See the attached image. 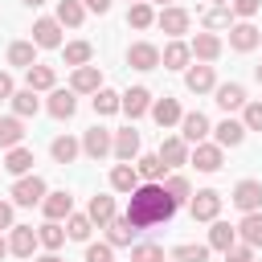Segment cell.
I'll return each mask as SVG.
<instances>
[{
    "instance_id": "obj_7",
    "label": "cell",
    "mask_w": 262,
    "mask_h": 262,
    "mask_svg": "<svg viewBox=\"0 0 262 262\" xmlns=\"http://www.w3.org/2000/svg\"><path fill=\"white\" fill-rule=\"evenodd\" d=\"M258 45H262V29H254L250 20H233V25H229V49L250 53V49H258Z\"/></svg>"
},
{
    "instance_id": "obj_9",
    "label": "cell",
    "mask_w": 262,
    "mask_h": 262,
    "mask_svg": "<svg viewBox=\"0 0 262 262\" xmlns=\"http://www.w3.org/2000/svg\"><path fill=\"white\" fill-rule=\"evenodd\" d=\"M213 102L229 115V111H242L250 98H246V86L242 82H221V86H213Z\"/></svg>"
},
{
    "instance_id": "obj_25",
    "label": "cell",
    "mask_w": 262,
    "mask_h": 262,
    "mask_svg": "<svg viewBox=\"0 0 262 262\" xmlns=\"http://www.w3.org/2000/svg\"><path fill=\"white\" fill-rule=\"evenodd\" d=\"M25 86H29V90H37V94H41V90H53V86H57V70H53V66L33 61V66L25 70Z\"/></svg>"
},
{
    "instance_id": "obj_24",
    "label": "cell",
    "mask_w": 262,
    "mask_h": 262,
    "mask_svg": "<svg viewBox=\"0 0 262 262\" xmlns=\"http://www.w3.org/2000/svg\"><path fill=\"white\" fill-rule=\"evenodd\" d=\"M188 61H192V49H188L184 41H168V45L160 49V66H164V70H188Z\"/></svg>"
},
{
    "instance_id": "obj_45",
    "label": "cell",
    "mask_w": 262,
    "mask_h": 262,
    "mask_svg": "<svg viewBox=\"0 0 262 262\" xmlns=\"http://www.w3.org/2000/svg\"><path fill=\"white\" fill-rule=\"evenodd\" d=\"M172 258H176V262H205V258H209V246L184 242V246H176V250H172Z\"/></svg>"
},
{
    "instance_id": "obj_39",
    "label": "cell",
    "mask_w": 262,
    "mask_h": 262,
    "mask_svg": "<svg viewBox=\"0 0 262 262\" xmlns=\"http://www.w3.org/2000/svg\"><path fill=\"white\" fill-rule=\"evenodd\" d=\"M127 25H131V29H151V25H156V8H151L147 0H135V4L127 8Z\"/></svg>"
},
{
    "instance_id": "obj_30",
    "label": "cell",
    "mask_w": 262,
    "mask_h": 262,
    "mask_svg": "<svg viewBox=\"0 0 262 262\" xmlns=\"http://www.w3.org/2000/svg\"><path fill=\"white\" fill-rule=\"evenodd\" d=\"M49 156H53L57 164H74V160L82 156V143H78L74 135H57V139L49 143Z\"/></svg>"
},
{
    "instance_id": "obj_14",
    "label": "cell",
    "mask_w": 262,
    "mask_h": 262,
    "mask_svg": "<svg viewBox=\"0 0 262 262\" xmlns=\"http://www.w3.org/2000/svg\"><path fill=\"white\" fill-rule=\"evenodd\" d=\"M111 139H115V131H106V127H90V131L82 135V156H90V160L111 156Z\"/></svg>"
},
{
    "instance_id": "obj_19",
    "label": "cell",
    "mask_w": 262,
    "mask_h": 262,
    "mask_svg": "<svg viewBox=\"0 0 262 262\" xmlns=\"http://www.w3.org/2000/svg\"><path fill=\"white\" fill-rule=\"evenodd\" d=\"M242 139H246V127H242V119H221L217 127H213V143L217 147H242Z\"/></svg>"
},
{
    "instance_id": "obj_3",
    "label": "cell",
    "mask_w": 262,
    "mask_h": 262,
    "mask_svg": "<svg viewBox=\"0 0 262 262\" xmlns=\"http://www.w3.org/2000/svg\"><path fill=\"white\" fill-rule=\"evenodd\" d=\"M221 160H225V147H217V143H192L188 147V164L196 172H205V176L221 172Z\"/></svg>"
},
{
    "instance_id": "obj_53",
    "label": "cell",
    "mask_w": 262,
    "mask_h": 262,
    "mask_svg": "<svg viewBox=\"0 0 262 262\" xmlns=\"http://www.w3.org/2000/svg\"><path fill=\"white\" fill-rule=\"evenodd\" d=\"M82 4H86L90 12H98V16H102V12H111V0H82Z\"/></svg>"
},
{
    "instance_id": "obj_50",
    "label": "cell",
    "mask_w": 262,
    "mask_h": 262,
    "mask_svg": "<svg viewBox=\"0 0 262 262\" xmlns=\"http://www.w3.org/2000/svg\"><path fill=\"white\" fill-rule=\"evenodd\" d=\"M258 8H262V0H229V12H233V16H242V20H250Z\"/></svg>"
},
{
    "instance_id": "obj_31",
    "label": "cell",
    "mask_w": 262,
    "mask_h": 262,
    "mask_svg": "<svg viewBox=\"0 0 262 262\" xmlns=\"http://www.w3.org/2000/svg\"><path fill=\"white\" fill-rule=\"evenodd\" d=\"M86 20V4L82 0H57V25L61 29H78Z\"/></svg>"
},
{
    "instance_id": "obj_41",
    "label": "cell",
    "mask_w": 262,
    "mask_h": 262,
    "mask_svg": "<svg viewBox=\"0 0 262 262\" xmlns=\"http://www.w3.org/2000/svg\"><path fill=\"white\" fill-rule=\"evenodd\" d=\"M160 184H164V192H168V196H172L176 205H184V201L192 196V184H188V180H184L180 172H172V176H164Z\"/></svg>"
},
{
    "instance_id": "obj_13",
    "label": "cell",
    "mask_w": 262,
    "mask_h": 262,
    "mask_svg": "<svg viewBox=\"0 0 262 262\" xmlns=\"http://www.w3.org/2000/svg\"><path fill=\"white\" fill-rule=\"evenodd\" d=\"M127 66L131 70H160V49L151 41H135V45H127Z\"/></svg>"
},
{
    "instance_id": "obj_62",
    "label": "cell",
    "mask_w": 262,
    "mask_h": 262,
    "mask_svg": "<svg viewBox=\"0 0 262 262\" xmlns=\"http://www.w3.org/2000/svg\"><path fill=\"white\" fill-rule=\"evenodd\" d=\"M254 262H258V258H254Z\"/></svg>"
},
{
    "instance_id": "obj_42",
    "label": "cell",
    "mask_w": 262,
    "mask_h": 262,
    "mask_svg": "<svg viewBox=\"0 0 262 262\" xmlns=\"http://www.w3.org/2000/svg\"><path fill=\"white\" fill-rule=\"evenodd\" d=\"M90 229H94V221H90L86 213H70V217H66V237H74V242H90Z\"/></svg>"
},
{
    "instance_id": "obj_15",
    "label": "cell",
    "mask_w": 262,
    "mask_h": 262,
    "mask_svg": "<svg viewBox=\"0 0 262 262\" xmlns=\"http://www.w3.org/2000/svg\"><path fill=\"white\" fill-rule=\"evenodd\" d=\"M111 156H115V160H123V164H131V160L139 156V131H135V127L115 131V139H111Z\"/></svg>"
},
{
    "instance_id": "obj_16",
    "label": "cell",
    "mask_w": 262,
    "mask_h": 262,
    "mask_svg": "<svg viewBox=\"0 0 262 262\" xmlns=\"http://www.w3.org/2000/svg\"><path fill=\"white\" fill-rule=\"evenodd\" d=\"M184 86H188L192 94H209V90L217 86V74H213V66H209V61H201V66H188V70H184Z\"/></svg>"
},
{
    "instance_id": "obj_61",
    "label": "cell",
    "mask_w": 262,
    "mask_h": 262,
    "mask_svg": "<svg viewBox=\"0 0 262 262\" xmlns=\"http://www.w3.org/2000/svg\"><path fill=\"white\" fill-rule=\"evenodd\" d=\"M127 4H135V0H127Z\"/></svg>"
},
{
    "instance_id": "obj_29",
    "label": "cell",
    "mask_w": 262,
    "mask_h": 262,
    "mask_svg": "<svg viewBox=\"0 0 262 262\" xmlns=\"http://www.w3.org/2000/svg\"><path fill=\"white\" fill-rule=\"evenodd\" d=\"M8 102H12V115H16V119H29V115L41 111V98H37V90H29V86H25V90H12Z\"/></svg>"
},
{
    "instance_id": "obj_47",
    "label": "cell",
    "mask_w": 262,
    "mask_h": 262,
    "mask_svg": "<svg viewBox=\"0 0 262 262\" xmlns=\"http://www.w3.org/2000/svg\"><path fill=\"white\" fill-rule=\"evenodd\" d=\"M242 127L246 131H262V102H246L242 106Z\"/></svg>"
},
{
    "instance_id": "obj_28",
    "label": "cell",
    "mask_w": 262,
    "mask_h": 262,
    "mask_svg": "<svg viewBox=\"0 0 262 262\" xmlns=\"http://www.w3.org/2000/svg\"><path fill=\"white\" fill-rule=\"evenodd\" d=\"M20 143H25V119L4 115V119H0V147L8 151V147H20Z\"/></svg>"
},
{
    "instance_id": "obj_54",
    "label": "cell",
    "mask_w": 262,
    "mask_h": 262,
    "mask_svg": "<svg viewBox=\"0 0 262 262\" xmlns=\"http://www.w3.org/2000/svg\"><path fill=\"white\" fill-rule=\"evenodd\" d=\"M33 262H61V258H57V254H53V250H49V254H45V258H33Z\"/></svg>"
},
{
    "instance_id": "obj_38",
    "label": "cell",
    "mask_w": 262,
    "mask_h": 262,
    "mask_svg": "<svg viewBox=\"0 0 262 262\" xmlns=\"http://www.w3.org/2000/svg\"><path fill=\"white\" fill-rule=\"evenodd\" d=\"M135 172H139V180H164L168 176V168H164V160L151 151V156H135Z\"/></svg>"
},
{
    "instance_id": "obj_10",
    "label": "cell",
    "mask_w": 262,
    "mask_h": 262,
    "mask_svg": "<svg viewBox=\"0 0 262 262\" xmlns=\"http://www.w3.org/2000/svg\"><path fill=\"white\" fill-rule=\"evenodd\" d=\"M119 111H123L127 119L147 115V111H151V90H147V86H131L127 94H119Z\"/></svg>"
},
{
    "instance_id": "obj_49",
    "label": "cell",
    "mask_w": 262,
    "mask_h": 262,
    "mask_svg": "<svg viewBox=\"0 0 262 262\" xmlns=\"http://www.w3.org/2000/svg\"><path fill=\"white\" fill-rule=\"evenodd\" d=\"M225 262H254V246H246V242H233V246L225 250Z\"/></svg>"
},
{
    "instance_id": "obj_20",
    "label": "cell",
    "mask_w": 262,
    "mask_h": 262,
    "mask_svg": "<svg viewBox=\"0 0 262 262\" xmlns=\"http://www.w3.org/2000/svg\"><path fill=\"white\" fill-rule=\"evenodd\" d=\"M41 213H45V221H66V217L74 213V196H70L66 188H61V192H45Z\"/></svg>"
},
{
    "instance_id": "obj_1",
    "label": "cell",
    "mask_w": 262,
    "mask_h": 262,
    "mask_svg": "<svg viewBox=\"0 0 262 262\" xmlns=\"http://www.w3.org/2000/svg\"><path fill=\"white\" fill-rule=\"evenodd\" d=\"M176 201L164 192V184L160 180H139L131 192H127V221H131V229H151V225H168L172 217H176Z\"/></svg>"
},
{
    "instance_id": "obj_21",
    "label": "cell",
    "mask_w": 262,
    "mask_h": 262,
    "mask_svg": "<svg viewBox=\"0 0 262 262\" xmlns=\"http://www.w3.org/2000/svg\"><path fill=\"white\" fill-rule=\"evenodd\" d=\"M188 49H192L196 61H217V57H221V37L205 29V33H196V37L188 41Z\"/></svg>"
},
{
    "instance_id": "obj_55",
    "label": "cell",
    "mask_w": 262,
    "mask_h": 262,
    "mask_svg": "<svg viewBox=\"0 0 262 262\" xmlns=\"http://www.w3.org/2000/svg\"><path fill=\"white\" fill-rule=\"evenodd\" d=\"M4 254H8V242H4V233H0V258H4Z\"/></svg>"
},
{
    "instance_id": "obj_32",
    "label": "cell",
    "mask_w": 262,
    "mask_h": 262,
    "mask_svg": "<svg viewBox=\"0 0 262 262\" xmlns=\"http://www.w3.org/2000/svg\"><path fill=\"white\" fill-rule=\"evenodd\" d=\"M201 25H205L209 33H217V29H229V25H233V12H229V4H209V8L201 12Z\"/></svg>"
},
{
    "instance_id": "obj_34",
    "label": "cell",
    "mask_w": 262,
    "mask_h": 262,
    "mask_svg": "<svg viewBox=\"0 0 262 262\" xmlns=\"http://www.w3.org/2000/svg\"><path fill=\"white\" fill-rule=\"evenodd\" d=\"M135 184H139V172H135V164H123V160H119V164L111 168V188H115V192H131Z\"/></svg>"
},
{
    "instance_id": "obj_35",
    "label": "cell",
    "mask_w": 262,
    "mask_h": 262,
    "mask_svg": "<svg viewBox=\"0 0 262 262\" xmlns=\"http://www.w3.org/2000/svg\"><path fill=\"white\" fill-rule=\"evenodd\" d=\"M102 229H106V242H111L115 250H119V246H131V237L139 233V229H131V221H127V217H115V221H106Z\"/></svg>"
},
{
    "instance_id": "obj_23",
    "label": "cell",
    "mask_w": 262,
    "mask_h": 262,
    "mask_svg": "<svg viewBox=\"0 0 262 262\" xmlns=\"http://www.w3.org/2000/svg\"><path fill=\"white\" fill-rule=\"evenodd\" d=\"M156 156L164 160V168H180V164H188V143L180 135H168V139H160V151Z\"/></svg>"
},
{
    "instance_id": "obj_12",
    "label": "cell",
    "mask_w": 262,
    "mask_h": 262,
    "mask_svg": "<svg viewBox=\"0 0 262 262\" xmlns=\"http://www.w3.org/2000/svg\"><path fill=\"white\" fill-rule=\"evenodd\" d=\"M229 201H233L242 213H254V209H262V180H237Z\"/></svg>"
},
{
    "instance_id": "obj_52",
    "label": "cell",
    "mask_w": 262,
    "mask_h": 262,
    "mask_svg": "<svg viewBox=\"0 0 262 262\" xmlns=\"http://www.w3.org/2000/svg\"><path fill=\"white\" fill-rule=\"evenodd\" d=\"M12 90H16V86H12V74L0 70V98H12Z\"/></svg>"
},
{
    "instance_id": "obj_33",
    "label": "cell",
    "mask_w": 262,
    "mask_h": 262,
    "mask_svg": "<svg viewBox=\"0 0 262 262\" xmlns=\"http://www.w3.org/2000/svg\"><path fill=\"white\" fill-rule=\"evenodd\" d=\"M4 172H12V176H25V172H33V151L20 143V147H8V156H4Z\"/></svg>"
},
{
    "instance_id": "obj_46",
    "label": "cell",
    "mask_w": 262,
    "mask_h": 262,
    "mask_svg": "<svg viewBox=\"0 0 262 262\" xmlns=\"http://www.w3.org/2000/svg\"><path fill=\"white\" fill-rule=\"evenodd\" d=\"M131 262H164V250L156 242H139V246H131Z\"/></svg>"
},
{
    "instance_id": "obj_5",
    "label": "cell",
    "mask_w": 262,
    "mask_h": 262,
    "mask_svg": "<svg viewBox=\"0 0 262 262\" xmlns=\"http://www.w3.org/2000/svg\"><path fill=\"white\" fill-rule=\"evenodd\" d=\"M33 45H37V49H61V45H66L57 16H37V20H33Z\"/></svg>"
},
{
    "instance_id": "obj_27",
    "label": "cell",
    "mask_w": 262,
    "mask_h": 262,
    "mask_svg": "<svg viewBox=\"0 0 262 262\" xmlns=\"http://www.w3.org/2000/svg\"><path fill=\"white\" fill-rule=\"evenodd\" d=\"M86 217H90L98 229H102L106 221H115V217H119V213H115V196H106V192H94V196H90V209H86Z\"/></svg>"
},
{
    "instance_id": "obj_56",
    "label": "cell",
    "mask_w": 262,
    "mask_h": 262,
    "mask_svg": "<svg viewBox=\"0 0 262 262\" xmlns=\"http://www.w3.org/2000/svg\"><path fill=\"white\" fill-rule=\"evenodd\" d=\"M25 4H29V8H41V4H45V0H25Z\"/></svg>"
},
{
    "instance_id": "obj_48",
    "label": "cell",
    "mask_w": 262,
    "mask_h": 262,
    "mask_svg": "<svg viewBox=\"0 0 262 262\" xmlns=\"http://www.w3.org/2000/svg\"><path fill=\"white\" fill-rule=\"evenodd\" d=\"M86 262H115V246L111 242H98V246L90 242L86 246Z\"/></svg>"
},
{
    "instance_id": "obj_22",
    "label": "cell",
    "mask_w": 262,
    "mask_h": 262,
    "mask_svg": "<svg viewBox=\"0 0 262 262\" xmlns=\"http://www.w3.org/2000/svg\"><path fill=\"white\" fill-rule=\"evenodd\" d=\"M98 86H102L98 66H74V74H70V90L74 94H94Z\"/></svg>"
},
{
    "instance_id": "obj_58",
    "label": "cell",
    "mask_w": 262,
    "mask_h": 262,
    "mask_svg": "<svg viewBox=\"0 0 262 262\" xmlns=\"http://www.w3.org/2000/svg\"><path fill=\"white\" fill-rule=\"evenodd\" d=\"M151 4H172V0H151Z\"/></svg>"
},
{
    "instance_id": "obj_36",
    "label": "cell",
    "mask_w": 262,
    "mask_h": 262,
    "mask_svg": "<svg viewBox=\"0 0 262 262\" xmlns=\"http://www.w3.org/2000/svg\"><path fill=\"white\" fill-rule=\"evenodd\" d=\"M237 242V225H229V221H213V229H209V250H229Z\"/></svg>"
},
{
    "instance_id": "obj_8",
    "label": "cell",
    "mask_w": 262,
    "mask_h": 262,
    "mask_svg": "<svg viewBox=\"0 0 262 262\" xmlns=\"http://www.w3.org/2000/svg\"><path fill=\"white\" fill-rule=\"evenodd\" d=\"M209 131H213V127H209V119H205L201 111H184V115H180V139H184L188 147H192V143H205Z\"/></svg>"
},
{
    "instance_id": "obj_51",
    "label": "cell",
    "mask_w": 262,
    "mask_h": 262,
    "mask_svg": "<svg viewBox=\"0 0 262 262\" xmlns=\"http://www.w3.org/2000/svg\"><path fill=\"white\" fill-rule=\"evenodd\" d=\"M4 229H12V205L8 201H0V233Z\"/></svg>"
},
{
    "instance_id": "obj_6",
    "label": "cell",
    "mask_w": 262,
    "mask_h": 262,
    "mask_svg": "<svg viewBox=\"0 0 262 262\" xmlns=\"http://www.w3.org/2000/svg\"><path fill=\"white\" fill-rule=\"evenodd\" d=\"M156 25H160L168 37H184V33H188V25H192V16H188L184 8H176V4H164V8L156 12Z\"/></svg>"
},
{
    "instance_id": "obj_4",
    "label": "cell",
    "mask_w": 262,
    "mask_h": 262,
    "mask_svg": "<svg viewBox=\"0 0 262 262\" xmlns=\"http://www.w3.org/2000/svg\"><path fill=\"white\" fill-rule=\"evenodd\" d=\"M188 209H192V221H217L221 213V192L217 188H201L188 196Z\"/></svg>"
},
{
    "instance_id": "obj_26",
    "label": "cell",
    "mask_w": 262,
    "mask_h": 262,
    "mask_svg": "<svg viewBox=\"0 0 262 262\" xmlns=\"http://www.w3.org/2000/svg\"><path fill=\"white\" fill-rule=\"evenodd\" d=\"M237 242H246V246H262V209H254V213H242V221H237Z\"/></svg>"
},
{
    "instance_id": "obj_17",
    "label": "cell",
    "mask_w": 262,
    "mask_h": 262,
    "mask_svg": "<svg viewBox=\"0 0 262 262\" xmlns=\"http://www.w3.org/2000/svg\"><path fill=\"white\" fill-rule=\"evenodd\" d=\"M45 111L53 115V119H74L78 115V94L74 90H49V102H45Z\"/></svg>"
},
{
    "instance_id": "obj_59",
    "label": "cell",
    "mask_w": 262,
    "mask_h": 262,
    "mask_svg": "<svg viewBox=\"0 0 262 262\" xmlns=\"http://www.w3.org/2000/svg\"><path fill=\"white\" fill-rule=\"evenodd\" d=\"M213 4H229V0H213Z\"/></svg>"
},
{
    "instance_id": "obj_60",
    "label": "cell",
    "mask_w": 262,
    "mask_h": 262,
    "mask_svg": "<svg viewBox=\"0 0 262 262\" xmlns=\"http://www.w3.org/2000/svg\"><path fill=\"white\" fill-rule=\"evenodd\" d=\"M168 262H176V258H168Z\"/></svg>"
},
{
    "instance_id": "obj_44",
    "label": "cell",
    "mask_w": 262,
    "mask_h": 262,
    "mask_svg": "<svg viewBox=\"0 0 262 262\" xmlns=\"http://www.w3.org/2000/svg\"><path fill=\"white\" fill-rule=\"evenodd\" d=\"M37 242H41L45 250H57V246L66 242V225H57V221H45V225L37 229Z\"/></svg>"
},
{
    "instance_id": "obj_2",
    "label": "cell",
    "mask_w": 262,
    "mask_h": 262,
    "mask_svg": "<svg viewBox=\"0 0 262 262\" xmlns=\"http://www.w3.org/2000/svg\"><path fill=\"white\" fill-rule=\"evenodd\" d=\"M45 180L41 176H16V184H12V205H20V209H33V205H41L45 201Z\"/></svg>"
},
{
    "instance_id": "obj_57",
    "label": "cell",
    "mask_w": 262,
    "mask_h": 262,
    "mask_svg": "<svg viewBox=\"0 0 262 262\" xmlns=\"http://www.w3.org/2000/svg\"><path fill=\"white\" fill-rule=\"evenodd\" d=\"M254 78H258V86H262V66H254Z\"/></svg>"
},
{
    "instance_id": "obj_43",
    "label": "cell",
    "mask_w": 262,
    "mask_h": 262,
    "mask_svg": "<svg viewBox=\"0 0 262 262\" xmlns=\"http://www.w3.org/2000/svg\"><path fill=\"white\" fill-rule=\"evenodd\" d=\"M90 106H94V115H115V111H119V94L106 90V86H98L94 98H90Z\"/></svg>"
},
{
    "instance_id": "obj_11",
    "label": "cell",
    "mask_w": 262,
    "mask_h": 262,
    "mask_svg": "<svg viewBox=\"0 0 262 262\" xmlns=\"http://www.w3.org/2000/svg\"><path fill=\"white\" fill-rule=\"evenodd\" d=\"M37 246H41V242H37V229H33V225H12V229H8V254L33 258Z\"/></svg>"
},
{
    "instance_id": "obj_18",
    "label": "cell",
    "mask_w": 262,
    "mask_h": 262,
    "mask_svg": "<svg viewBox=\"0 0 262 262\" xmlns=\"http://www.w3.org/2000/svg\"><path fill=\"white\" fill-rule=\"evenodd\" d=\"M147 115L168 131V127H176V123H180V115H184V111H180V102H176L172 94H164V98H151V111H147Z\"/></svg>"
},
{
    "instance_id": "obj_40",
    "label": "cell",
    "mask_w": 262,
    "mask_h": 262,
    "mask_svg": "<svg viewBox=\"0 0 262 262\" xmlns=\"http://www.w3.org/2000/svg\"><path fill=\"white\" fill-rule=\"evenodd\" d=\"M61 53H66V66H90L94 45L90 41H70V45H61Z\"/></svg>"
},
{
    "instance_id": "obj_37",
    "label": "cell",
    "mask_w": 262,
    "mask_h": 262,
    "mask_svg": "<svg viewBox=\"0 0 262 262\" xmlns=\"http://www.w3.org/2000/svg\"><path fill=\"white\" fill-rule=\"evenodd\" d=\"M33 61H37V45H33V41H12V45H8V66L29 70Z\"/></svg>"
}]
</instances>
